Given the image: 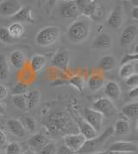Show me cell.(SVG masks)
<instances>
[{
	"mask_svg": "<svg viewBox=\"0 0 138 154\" xmlns=\"http://www.w3.org/2000/svg\"><path fill=\"white\" fill-rule=\"evenodd\" d=\"M91 34V23L88 18H79L69 25L67 38L69 42L80 44L85 42Z\"/></svg>",
	"mask_w": 138,
	"mask_h": 154,
	"instance_id": "6da1fadb",
	"label": "cell"
},
{
	"mask_svg": "<svg viewBox=\"0 0 138 154\" xmlns=\"http://www.w3.org/2000/svg\"><path fill=\"white\" fill-rule=\"evenodd\" d=\"M73 123L68 115L65 112H56L48 116L46 127L54 136H62L64 133L68 132Z\"/></svg>",
	"mask_w": 138,
	"mask_h": 154,
	"instance_id": "7a4b0ae2",
	"label": "cell"
},
{
	"mask_svg": "<svg viewBox=\"0 0 138 154\" xmlns=\"http://www.w3.org/2000/svg\"><path fill=\"white\" fill-rule=\"evenodd\" d=\"M112 134H113V128L112 127L107 128L100 136L95 137L94 139H92V140H86L81 148L77 152L79 154L96 152Z\"/></svg>",
	"mask_w": 138,
	"mask_h": 154,
	"instance_id": "3957f363",
	"label": "cell"
},
{
	"mask_svg": "<svg viewBox=\"0 0 138 154\" xmlns=\"http://www.w3.org/2000/svg\"><path fill=\"white\" fill-rule=\"evenodd\" d=\"M61 35V31L58 27L47 26L42 28L35 35V42L37 45L47 47L53 45L57 42Z\"/></svg>",
	"mask_w": 138,
	"mask_h": 154,
	"instance_id": "277c9868",
	"label": "cell"
},
{
	"mask_svg": "<svg viewBox=\"0 0 138 154\" xmlns=\"http://www.w3.org/2000/svg\"><path fill=\"white\" fill-rule=\"evenodd\" d=\"M92 108L97 112H100L101 114H103L104 117L113 116L117 112V109L114 105L113 101L107 97L98 99L92 103Z\"/></svg>",
	"mask_w": 138,
	"mask_h": 154,
	"instance_id": "5b68a950",
	"label": "cell"
},
{
	"mask_svg": "<svg viewBox=\"0 0 138 154\" xmlns=\"http://www.w3.org/2000/svg\"><path fill=\"white\" fill-rule=\"evenodd\" d=\"M124 20V11L121 3H117L114 9L107 18L108 26L113 29H118L122 27Z\"/></svg>",
	"mask_w": 138,
	"mask_h": 154,
	"instance_id": "8992f818",
	"label": "cell"
},
{
	"mask_svg": "<svg viewBox=\"0 0 138 154\" xmlns=\"http://www.w3.org/2000/svg\"><path fill=\"white\" fill-rule=\"evenodd\" d=\"M81 14L92 19L98 20L101 19L104 15V8L96 0H92L87 6L83 10Z\"/></svg>",
	"mask_w": 138,
	"mask_h": 154,
	"instance_id": "52a82bcc",
	"label": "cell"
},
{
	"mask_svg": "<svg viewBox=\"0 0 138 154\" xmlns=\"http://www.w3.org/2000/svg\"><path fill=\"white\" fill-rule=\"evenodd\" d=\"M84 117L85 120L89 123L98 133L101 131L104 121L103 114L93 110L92 108H86L84 112Z\"/></svg>",
	"mask_w": 138,
	"mask_h": 154,
	"instance_id": "ba28073f",
	"label": "cell"
},
{
	"mask_svg": "<svg viewBox=\"0 0 138 154\" xmlns=\"http://www.w3.org/2000/svg\"><path fill=\"white\" fill-rule=\"evenodd\" d=\"M86 138L80 133L67 134L63 137L65 146L68 147L73 152H77L86 141Z\"/></svg>",
	"mask_w": 138,
	"mask_h": 154,
	"instance_id": "9c48e42d",
	"label": "cell"
},
{
	"mask_svg": "<svg viewBox=\"0 0 138 154\" xmlns=\"http://www.w3.org/2000/svg\"><path fill=\"white\" fill-rule=\"evenodd\" d=\"M20 0H2L0 2V15L3 17H13L21 8Z\"/></svg>",
	"mask_w": 138,
	"mask_h": 154,
	"instance_id": "30bf717a",
	"label": "cell"
},
{
	"mask_svg": "<svg viewBox=\"0 0 138 154\" xmlns=\"http://www.w3.org/2000/svg\"><path fill=\"white\" fill-rule=\"evenodd\" d=\"M138 35V28L136 24H130L124 29L120 35L119 42L121 46H129L135 42Z\"/></svg>",
	"mask_w": 138,
	"mask_h": 154,
	"instance_id": "8fae6325",
	"label": "cell"
},
{
	"mask_svg": "<svg viewBox=\"0 0 138 154\" xmlns=\"http://www.w3.org/2000/svg\"><path fill=\"white\" fill-rule=\"evenodd\" d=\"M110 152L117 153H134L137 152V145L129 141H117L110 145Z\"/></svg>",
	"mask_w": 138,
	"mask_h": 154,
	"instance_id": "7c38bea8",
	"label": "cell"
},
{
	"mask_svg": "<svg viewBox=\"0 0 138 154\" xmlns=\"http://www.w3.org/2000/svg\"><path fill=\"white\" fill-rule=\"evenodd\" d=\"M60 12L65 18H77L81 14L74 1H63L60 5Z\"/></svg>",
	"mask_w": 138,
	"mask_h": 154,
	"instance_id": "4fadbf2b",
	"label": "cell"
},
{
	"mask_svg": "<svg viewBox=\"0 0 138 154\" xmlns=\"http://www.w3.org/2000/svg\"><path fill=\"white\" fill-rule=\"evenodd\" d=\"M113 39L109 33H101L92 42V47L98 50H107L112 47Z\"/></svg>",
	"mask_w": 138,
	"mask_h": 154,
	"instance_id": "5bb4252c",
	"label": "cell"
},
{
	"mask_svg": "<svg viewBox=\"0 0 138 154\" xmlns=\"http://www.w3.org/2000/svg\"><path fill=\"white\" fill-rule=\"evenodd\" d=\"M69 64H70L69 54L65 50L57 52L51 60V66L58 68L60 69L67 70Z\"/></svg>",
	"mask_w": 138,
	"mask_h": 154,
	"instance_id": "9a60e30c",
	"label": "cell"
},
{
	"mask_svg": "<svg viewBox=\"0 0 138 154\" xmlns=\"http://www.w3.org/2000/svg\"><path fill=\"white\" fill-rule=\"evenodd\" d=\"M11 17L14 21L18 22V23H27L33 24L34 22V17H33V11L29 6L22 7Z\"/></svg>",
	"mask_w": 138,
	"mask_h": 154,
	"instance_id": "2e32d148",
	"label": "cell"
},
{
	"mask_svg": "<svg viewBox=\"0 0 138 154\" xmlns=\"http://www.w3.org/2000/svg\"><path fill=\"white\" fill-rule=\"evenodd\" d=\"M10 63L14 69L17 70L22 69L26 65V57L22 51L15 50L10 55Z\"/></svg>",
	"mask_w": 138,
	"mask_h": 154,
	"instance_id": "e0dca14e",
	"label": "cell"
},
{
	"mask_svg": "<svg viewBox=\"0 0 138 154\" xmlns=\"http://www.w3.org/2000/svg\"><path fill=\"white\" fill-rule=\"evenodd\" d=\"M7 126L10 132L16 137L22 138L26 135V129L19 119H10L7 121Z\"/></svg>",
	"mask_w": 138,
	"mask_h": 154,
	"instance_id": "ac0fdd59",
	"label": "cell"
},
{
	"mask_svg": "<svg viewBox=\"0 0 138 154\" xmlns=\"http://www.w3.org/2000/svg\"><path fill=\"white\" fill-rule=\"evenodd\" d=\"M104 94L111 100H118L121 96V88L117 82L110 81L104 85Z\"/></svg>",
	"mask_w": 138,
	"mask_h": 154,
	"instance_id": "d6986e66",
	"label": "cell"
},
{
	"mask_svg": "<svg viewBox=\"0 0 138 154\" xmlns=\"http://www.w3.org/2000/svg\"><path fill=\"white\" fill-rule=\"evenodd\" d=\"M48 142V137L44 133H35L28 140V145L34 150H40L41 147L47 145Z\"/></svg>",
	"mask_w": 138,
	"mask_h": 154,
	"instance_id": "ffe728a7",
	"label": "cell"
},
{
	"mask_svg": "<svg viewBox=\"0 0 138 154\" xmlns=\"http://www.w3.org/2000/svg\"><path fill=\"white\" fill-rule=\"evenodd\" d=\"M47 63H48V59L46 56L41 54H35L31 57L28 66L36 74L46 66Z\"/></svg>",
	"mask_w": 138,
	"mask_h": 154,
	"instance_id": "44dd1931",
	"label": "cell"
},
{
	"mask_svg": "<svg viewBox=\"0 0 138 154\" xmlns=\"http://www.w3.org/2000/svg\"><path fill=\"white\" fill-rule=\"evenodd\" d=\"M78 126H79L80 133L82 134L86 138V140H92V139H94L95 137H97L98 132L85 119L80 120L78 122Z\"/></svg>",
	"mask_w": 138,
	"mask_h": 154,
	"instance_id": "7402d4cb",
	"label": "cell"
},
{
	"mask_svg": "<svg viewBox=\"0 0 138 154\" xmlns=\"http://www.w3.org/2000/svg\"><path fill=\"white\" fill-rule=\"evenodd\" d=\"M35 79V73L30 69V67H26V65L20 69L18 75V81L24 84H31Z\"/></svg>",
	"mask_w": 138,
	"mask_h": 154,
	"instance_id": "603a6c76",
	"label": "cell"
},
{
	"mask_svg": "<svg viewBox=\"0 0 138 154\" xmlns=\"http://www.w3.org/2000/svg\"><path fill=\"white\" fill-rule=\"evenodd\" d=\"M104 78L103 75L98 74L92 75L87 82L88 88L92 92H97L100 90L104 87Z\"/></svg>",
	"mask_w": 138,
	"mask_h": 154,
	"instance_id": "cb8c5ba5",
	"label": "cell"
},
{
	"mask_svg": "<svg viewBox=\"0 0 138 154\" xmlns=\"http://www.w3.org/2000/svg\"><path fill=\"white\" fill-rule=\"evenodd\" d=\"M25 98H26L27 108H28V109H33L40 102V100H41V93H40L39 90H36V89L28 91L25 94Z\"/></svg>",
	"mask_w": 138,
	"mask_h": 154,
	"instance_id": "d4e9b609",
	"label": "cell"
},
{
	"mask_svg": "<svg viewBox=\"0 0 138 154\" xmlns=\"http://www.w3.org/2000/svg\"><path fill=\"white\" fill-rule=\"evenodd\" d=\"M130 126L128 120L126 119H118L115 123L113 128V134L117 136H123L130 132Z\"/></svg>",
	"mask_w": 138,
	"mask_h": 154,
	"instance_id": "484cf974",
	"label": "cell"
},
{
	"mask_svg": "<svg viewBox=\"0 0 138 154\" xmlns=\"http://www.w3.org/2000/svg\"><path fill=\"white\" fill-rule=\"evenodd\" d=\"M122 113L128 119H136L138 116V103L130 102L122 107Z\"/></svg>",
	"mask_w": 138,
	"mask_h": 154,
	"instance_id": "4316f807",
	"label": "cell"
},
{
	"mask_svg": "<svg viewBox=\"0 0 138 154\" xmlns=\"http://www.w3.org/2000/svg\"><path fill=\"white\" fill-rule=\"evenodd\" d=\"M117 65L116 59L113 56H105L100 59L98 63V68L103 71H110Z\"/></svg>",
	"mask_w": 138,
	"mask_h": 154,
	"instance_id": "83f0119b",
	"label": "cell"
},
{
	"mask_svg": "<svg viewBox=\"0 0 138 154\" xmlns=\"http://www.w3.org/2000/svg\"><path fill=\"white\" fill-rule=\"evenodd\" d=\"M10 74V63L4 55L0 54V82L6 81Z\"/></svg>",
	"mask_w": 138,
	"mask_h": 154,
	"instance_id": "f1b7e54d",
	"label": "cell"
},
{
	"mask_svg": "<svg viewBox=\"0 0 138 154\" xmlns=\"http://www.w3.org/2000/svg\"><path fill=\"white\" fill-rule=\"evenodd\" d=\"M8 29H9V32L10 33V35H12L15 39L20 38L25 32L24 26L22 25V23H18V22H15L13 23H11L8 27Z\"/></svg>",
	"mask_w": 138,
	"mask_h": 154,
	"instance_id": "f546056e",
	"label": "cell"
},
{
	"mask_svg": "<svg viewBox=\"0 0 138 154\" xmlns=\"http://www.w3.org/2000/svg\"><path fill=\"white\" fill-rule=\"evenodd\" d=\"M20 121L22 122V126H24V128L28 131H29L31 133H34V131L36 130V127H37L36 121L31 116L22 115L20 118Z\"/></svg>",
	"mask_w": 138,
	"mask_h": 154,
	"instance_id": "4dcf8cb0",
	"label": "cell"
},
{
	"mask_svg": "<svg viewBox=\"0 0 138 154\" xmlns=\"http://www.w3.org/2000/svg\"><path fill=\"white\" fill-rule=\"evenodd\" d=\"M135 64L134 63H126L124 65H121V68L119 69L118 75L122 79H126L131 75L135 74Z\"/></svg>",
	"mask_w": 138,
	"mask_h": 154,
	"instance_id": "1f68e13d",
	"label": "cell"
},
{
	"mask_svg": "<svg viewBox=\"0 0 138 154\" xmlns=\"http://www.w3.org/2000/svg\"><path fill=\"white\" fill-rule=\"evenodd\" d=\"M69 84L75 88L80 93H83L85 87H86V82L85 79L82 76L80 75H74L70 78L69 80Z\"/></svg>",
	"mask_w": 138,
	"mask_h": 154,
	"instance_id": "d6a6232c",
	"label": "cell"
},
{
	"mask_svg": "<svg viewBox=\"0 0 138 154\" xmlns=\"http://www.w3.org/2000/svg\"><path fill=\"white\" fill-rule=\"evenodd\" d=\"M16 39H15L10 33L9 32V29L6 27H1L0 28V41L5 44H13Z\"/></svg>",
	"mask_w": 138,
	"mask_h": 154,
	"instance_id": "836d02e7",
	"label": "cell"
},
{
	"mask_svg": "<svg viewBox=\"0 0 138 154\" xmlns=\"http://www.w3.org/2000/svg\"><path fill=\"white\" fill-rule=\"evenodd\" d=\"M28 92V87L27 84H24L21 82H18L16 85H14L11 88V94L15 95H25Z\"/></svg>",
	"mask_w": 138,
	"mask_h": 154,
	"instance_id": "e575fe53",
	"label": "cell"
},
{
	"mask_svg": "<svg viewBox=\"0 0 138 154\" xmlns=\"http://www.w3.org/2000/svg\"><path fill=\"white\" fill-rule=\"evenodd\" d=\"M12 102H13L14 106L18 109L25 110L27 108L25 95H15L12 99Z\"/></svg>",
	"mask_w": 138,
	"mask_h": 154,
	"instance_id": "d590c367",
	"label": "cell"
},
{
	"mask_svg": "<svg viewBox=\"0 0 138 154\" xmlns=\"http://www.w3.org/2000/svg\"><path fill=\"white\" fill-rule=\"evenodd\" d=\"M38 151H39V154H56L57 148H56L55 143L48 142L47 145L41 147Z\"/></svg>",
	"mask_w": 138,
	"mask_h": 154,
	"instance_id": "8d00e7d4",
	"label": "cell"
},
{
	"mask_svg": "<svg viewBox=\"0 0 138 154\" xmlns=\"http://www.w3.org/2000/svg\"><path fill=\"white\" fill-rule=\"evenodd\" d=\"M5 154H22V148L16 142L10 143L6 147Z\"/></svg>",
	"mask_w": 138,
	"mask_h": 154,
	"instance_id": "74e56055",
	"label": "cell"
},
{
	"mask_svg": "<svg viewBox=\"0 0 138 154\" xmlns=\"http://www.w3.org/2000/svg\"><path fill=\"white\" fill-rule=\"evenodd\" d=\"M138 59V53L136 52L134 54H125L123 58L121 59V62H120V65H124L126 63H136Z\"/></svg>",
	"mask_w": 138,
	"mask_h": 154,
	"instance_id": "f35d334b",
	"label": "cell"
},
{
	"mask_svg": "<svg viewBox=\"0 0 138 154\" xmlns=\"http://www.w3.org/2000/svg\"><path fill=\"white\" fill-rule=\"evenodd\" d=\"M125 82L128 87L134 88V87H137L138 85V75L136 73L131 75L130 76L125 79Z\"/></svg>",
	"mask_w": 138,
	"mask_h": 154,
	"instance_id": "ab89813d",
	"label": "cell"
},
{
	"mask_svg": "<svg viewBox=\"0 0 138 154\" xmlns=\"http://www.w3.org/2000/svg\"><path fill=\"white\" fill-rule=\"evenodd\" d=\"M91 1L92 0H75L74 2H75L77 7H78V9L80 11V13H81L83 10L87 6V5L89 4Z\"/></svg>",
	"mask_w": 138,
	"mask_h": 154,
	"instance_id": "60d3db41",
	"label": "cell"
},
{
	"mask_svg": "<svg viewBox=\"0 0 138 154\" xmlns=\"http://www.w3.org/2000/svg\"><path fill=\"white\" fill-rule=\"evenodd\" d=\"M9 95V89L7 88L6 86L0 84V100H3Z\"/></svg>",
	"mask_w": 138,
	"mask_h": 154,
	"instance_id": "b9f144b4",
	"label": "cell"
},
{
	"mask_svg": "<svg viewBox=\"0 0 138 154\" xmlns=\"http://www.w3.org/2000/svg\"><path fill=\"white\" fill-rule=\"evenodd\" d=\"M7 142V135L5 132L0 129V146H4Z\"/></svg>",
	"mask_w": 138,
	"mask_h": 154,
	"instance_id": "7bdbcfd3",
	"label": "cell"
},
{
	"mask_svg": "<svg viewBox=\"0 0 138 154\" xmlns=\"http://www.w3.org/2000/svg\"><path fill=\"white\" fill-rule=\"evenodd\" d=\"M128 96L130 98L136 99L138 97V87L131 88V89L128 93Z\"/></svg>",
	"mask_w": 138,
	"mask_h": 154,
	"instance_id": "ee69618b",
	"label": "cell"
},
{
	"mask_svg": "<svg viewBox=\"0 0 138 154\" xmlns=\"http://www.w3.org/2000/svg\"><path fill=\"white\" fill-rule=\"evenodd\" d=\"M56 154H74V152L72 151H70L68 147L64 146V147H61L59 149V151H57Z\"/></svg>",
	"mask_w": 138,
	"mask_h": 154,
	"instance_id": "f6af8a7d",
	"label": "cell"
},
{
	"mask_svg": "<svg viewBox=\"0 0 138 154\" xmlns=\"http://www.w3.org/2000/svg\"><path fill=\"white\" fill-rule=\"evenodd\" d=\"M131 17L135 20H137L138 19V7L137 6H135L133 8V10L131 11Z\"/></svg>",
	"mask_w": 138,
	"mask_h": 154,
	"instance_id": "bcb514c9",
	"label": "cell"
},
{
	"mask_svg": "<svg viewBox=\"0 0 138 154\" xmlns=\"http://www.w3.org/2000/svg\"><path fill=\"white\" fill-rule=\"evenodd\" d=\"M4 114H5V107L4 106L3 104L0 103V116L4 115Z\"/></svg>",
	"mask_w": 138,
	"mask_h": 154,
	"instance_id": "7dc6e473",
	"label": "cell"
},
{
	"mask_svg": "<svg viewBox=\"0 0 138 154\" xmlns=\"http://www.w3.org/2000/svg\"><path fill=\"white\" fill-rule=\"evenodd\" d=\"M59 0H48V5H54Z\"/></svg>",
	"mask_w": 138,
	"mask_h": 154,
	"instance_id": "c3c4849f",
	"label": "cell"
},
{
	"mask_svg": "<svg viewBox=\"0 0 138 154\" xmlns=\"http://www.w3.org/2000/svg\"><path fill=\"white\" fill-rule=\"evenodd\" d=\"M93 154H110L109 152H93Z\"/></svg>",
	"mask_w": 138,
	"mask_h": 154,
	"instance_id": "681fc988",
	"label": "cell"
},
{
	"mask_svg": "<svg viewBox=\"0 0 138 154\" xmlns=\"http://www.w3.org/2000/svg\"><path fill=\"white\" fill-rule=\"evenodd\" d=\"M22 154H36L34 152H32V151H28V152H23V153Z\"/></svg>",
	"mask_w": 138,
	"mask_h": 154,
	"instance_id": "f907efd6",
	"label": "cell"
},
{
	"mask_svg": "<svg viewBox=\"0 0 138 154\" xmlns=\"http://www.w3.org/2000/svg\"><path fill=\"white\" fill-rule=\"evenodd\" d=\"M62 1H75V0H62Z\"/></svg>",
	"mask_w": 138,
	"mask_h": 154,
	"instance_id": "816d5d0a",
	"label": "cell"
},
{
	"mask_svg": "<svg viewBox=\"0 0 138 154\" xmlns=\"http://www.w3.org/2000/svg\"><path fill=\"white\" fill-rule=\"evenodd\" d=\"M0 154H5V153H1V152H0Z\"/></svg>",
	"mask_w": 138,
	"mask_h": 154,
	"instance_id": "f5cc1de1",
	"label": "cell"
}]
</instances>
